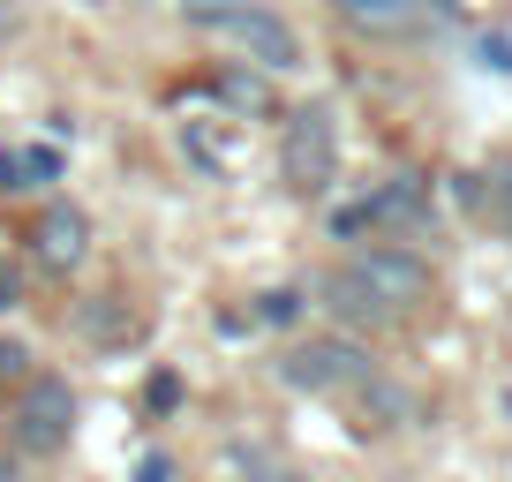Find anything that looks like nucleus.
Wrapping results in <instances>:
<instances>
[{"instance_id":"3","label":"nucleus","mask_w":512,"mask_h":482,"mask_svg":"<svg viewBox=\"0 0 512 482\" xmlns=\"http://www.w3.org/2000/svg\"><path fill=\"white\" fill-rule=\"evenodd\" d=\"M279 377H287L294 392H354L362 377H377V362H369L354 339H302V347L279 354Z\"/></svg>"},{"instance_id":"2","label":"nucleus","mask_w":512,"mask_h":482,"mask_svg":"<svg viewBox=\"0 0 512 482\" xmlns=\"http://www.w3.org/2000/svg\"><path fill=\"white\" fill-rule=\"evenodd\" d=\"M279 174H287L294 196L332 189V174H339V121H332V106H294L287 113V129H279Z\"/></svg>"},{"instance_id":"18","label":"nucleus","mask_w":512,"mask_h":482,"mask_svg":"<svg viewBox=\"0 0 512 482\" xmlns=\"http://www.w3.org/2000/svg\"><path fill=\"white\" fill-rule=\"evenodd\" d=\"M332 234H339V241L369 234V204H347V211H332Z\"/></svg>"},{"instance_id":"16","label":"nucleus","mask_w":512,"mask_h":482,"mask_svg":"<svg viewBox=\"0 0 512 482\" xmlns=\"http://www.w3.org/2000/svg\"><path fill=\"white\" fill-rule=\"evenodd\" d=\"M475 53H482V68L512 76V38H505V31H482V46H475Z\"/></svg>"},{"instance_id":"15","label":"nucleus","mask_w":512,"mask_h":482,"mask_svg":"<svg viewBox=\"0 0 512 482\" xmlns=\"http://www.w3.org/2000/svg\"><path fill=\"white\" fill-rule=\"evenodd\" d=\"M23 377H31V347H23V339H0V392L23 385Z\"/></svg>"},{"instance_id":"23","label":"nucleus","mask_w":512,"mask_h":482,"mask_svg":"<svg viewBox=\"0 0 512 482\" xmlns=\"http://www.w3.org/2000/svg\"><path fill=\"white\" fill-rule=\"evenodd\" d=\"M0 482H8V467H0Z\"/></svg>"},{"instance_id":"4","label":"nucleus","mask_w":512,"mask_h":482,"mask_svg":"<svg viewBox=\"0 0 512 482\" xmlns=\"http://www.w3.org/2000/svg\"><path fill=\"white\" fill-rule=\"evenodd\" d=\"M219 38H226V46H241L256 68H272V76H279V68H294V61H302V38H294L287 23L272 16V8H256V0H241L234 16L219 23Z\"/></svg>"},{"instance_id":"8","label":"nucleus","mask_w":512,"mask_h":482,"mask_svg":"<svg viewBox=\"0 0 512 482\" xmlns=\"http://www.w3.org/2000/svg\"><path fill=\"white\" fill-rule=\"evenodd\" d=\"M452 189H460V204H467L475 226H490L497 241H512V159L482 166V174H460Z\"/></svg>"},{"instance_id":"12","label":"nucleus","mask_w":512,"mask_h":482,"mask_svg":"<svg viewBox=\"0 0 512 482\" xmlns=\"http://www.w3.org/2000/svg\"><path fill=\"white\" fill-rule=\"evenodd\" d=\"M0 189H8V196H16V189H38V174H31V144L0 151Z\"/></svg>"},{"instance_id":"17","label":"nucleus","mask_w":512,"mask_h":482,"mask_svg":"<svg viewBox=\"0 0 512 482\" xmlns=\"http://www.w3.org/2000/svg\"><path fill=\"white\" fill-rule=\"evenodd\" d=\"M234 8H241V0H181V16H189V23H211V31H219Z\"/></svg>"},{"instance_id":"5","label":"nucleus","mask_w":512,"mask_h":482,"mask_svg":"<svg viewBox=\"0 0 512 482\" xmlns=\"http://www.w3.org/2000/svg\"><path fill=\"white\" fill-rule=\"evenodd\" d=\"M23 445L31 452H53V445H68V430H76V392L61 385V377H31L23 385Z\"/></svg>"},{"instance_id":"6","label":"nucleus","mask_w":512,"mask_h":482,"mask_svg":"<svg viewBox=\"0 0 512 482\" xmlns=\"http://www.w3.org/2000/svg\"><path fill=\"white\" fill-rule=\"evenodd\" d=\"M38 264L46 272H76L83 249H91V219H83V204H68V196H53L46 211H38Z\"/></svg>"},{"instance_id":"9","label":"nucleus","mask_w":512,"mask_h":482,"mask_svg":"<svg viewBox=\"0 0 512 482\" xmlns=\"http://www.w3.org/2000/svg\"><path fill=\"white\" fill-rule=\"evenodd\" d=\"M339 23H354V31L369 38H415L422 31V0H332Z\"/></svg>"},{"instance_id":"21","label":"nucleus","mask_w":512,"mask_h":482,"mask_svg":"<svg viewBox=\"0 0 512 482\" xmlns=\"http://www.w3.org/2000/svg\"><path fill=\"white\" fill-rule=\"evenodd\" d=\"M16 302H23V272L0 257V309H16Z\"/></svg>"},{"instance_id":"10","label":"nucleus","mask_w":512,"mask_h":482,"mask_svg":"<svg viewBox=\"0 0 512 482\" xmlns=\"http://www.w3.org/2000/svg\"><path fill=\"white\" fill-rule=\"evenodd\" d=\"M392 422H407V392L384 385V377H362V385H354V430L377 437V430H392Z\"/></svg>"},{"instance_id":"1","label":"nucleus","mask_w":512,"mask_h":482,"mask_svg":"<svg viewBox=\"0 0 512 482\" xmlns=\"http://www.w3.org/2000/svg\"><path fill=\"white\" fill-rule=\"evenodd\" d=\"M332 309L347 324H400L407 309L430 294V264L415 257V249H392V241H369V249H354L347 264L332 272Z\"/></svg>"},{"instance_id":"20","label":"nucleus","mask_w":512,"mask_h":482,"mask_svg":"<svg viewBox=\"0 0 512 482\" xmlns=\"http://www.w3.org/2000/svg\"><path fill=\"white\" fill-rule=\"evenodd\" d=\"M181 400V377H151L144 385V407H174Z\"/></svg>"},{"instance_id":"19","label":"nucleus","mask_w":512,"mask_h":482,"mask_svg":"<svg viewBox=\"0 0 512 482\" xmlns=\"http://www.w3.org/2000/svg\"><path fill=\"white\" fill-rule=\"evenodd\" d=\"M136 482H174V460H166V452H144V460H136Z\"/></svg>"},{"instance_id":"13","label":"nucleus","mask_w":512,"mask_h":482,"mask_svg":"<svg viewBox=\"0 0 512 482\" xmlns=\"http://www.w3.org/2000/svg\"><path fill=\"white\" fill-rule=\"evenodd\" d=\"M294 317H302V294L294 287H272L264 302H256V324H294Z\"/></svg>"},{"instance_id":"11","label":"nucleus","mask_w":512,"mask_h":482,"mask_svg":"<svg viewBox=\"0 0 512 482\" xmlns=\"http://www.w3.org/2000/svg\"><path fill=\"white\" fill-rule=\"evenodd\" d=\"M76 332L98 339V347H128V339H136V317H128L121 302H91V309H76Z\"/></svg>"},{"instance_id":"14","label":"nucleus","mask_w":512,"mask_h":482,"mask_svg":"<svg viewBox=\"0 0 512 482\" xmlns=\"http://www.w3.org/2000/svg\"><path fill=\"white\" fill-rule=\"evenodd\" d=\"M211 91H219L226 106H249V113H264V83H256V76H226V83H211Z\"/></svg>"},{"instance_id":"7","label":"nucleus","mask_w":512,"mask_h":482,"mask_svg":"<svg viewBox=\"0 0 512 482\" xmlns=\"http://www.w3.org/2000/svg\"><path fill=\"white\" fill-rule=\"evenodd\" d=\"M369 204V234L377 226H392V234H430V181L422 174H392L377 196H362Z\"/></svg>"},{"instance_id":"22","label":"nucleus","mask_w":512,"mask_h":482,"mask_svg":"<svg viewBox=\"0 0 512 482\" xmlns=\"http://www.w3.org/2000/svg\"><path fill=\"white\" fill-rule=\"evenodd\" d=\"M23 31V8H16V0H0V38H16Z\"/></svg>"}]
</instances>
